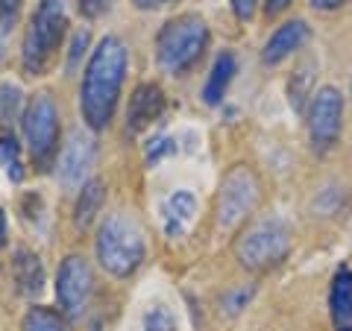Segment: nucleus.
Returning <instances> with one entry per match:
<instances>
[{
	"label": "nucleus",
	"instance_id": "nucleus-1",
	"mask_svg": "<svg viewBox=\"0 0 352 331\" xmlns=\"http://www.w3.org/2000/svg\"><path fill=\"white\" fill-rule=\"evenodd\" d=\"M126 65H129L126 44L118 36H106L94 47L80 88V109L88 129L100 132L112 124L120 100V88H124L126 80Z\"/></svg>",
	"mask_w": 352,
	"mask_h": 331
},
{
	"label": "nucleus",
	"instance_id": "nucleus-2",
	"mask_svg": "<svg viewBox=\"0 0 352 331\" xmlns=\"http://www.w3.org/2000/svg\"><path fill=\"white\" fill-rule=\"evenodd\" d=\"M147 255V244H144V231L126 214H112L103 220L100 231H97V261L106 273L126 279L132 275L141 261Z\"/></svg>",
	"mask_w": 352,
	"mask_h": 331
},
{
	"label": "nucleus",
	"instance_id": "nucleus-3",
	"mask_svg": "<svg viewBox=\"0 0 352 331\" xmlns=\"http://www.w3.org/2000/svg\"><path fill=\"white\" fill-rule=\"evenodd\" d=\"M206 47H208V27L194 12L170 18L159 30V38H156V56L162 71H168L173 76L194 68L206 53Z\"/></svg>",
	"mask_w": 352,
	"mask_h": 331
},
{
	"label": "nucleus",
	"instance_id": "nucleus-4",
	"mask_svg": "<svg viewBox=\"0 0 352 331\" xmlns=\"http://www.w3.org/2000/svg\"><path fill=\"white\" fill-rule=\"evenodd\" d=\"M65 3L68 0H41L38 3L24 36V53H21L27 73L38 76L56 59L65 32H68V9H65Z\"/></svg>",
	"mask_w": 352,
	"mask_h": 331
},
{
	"label": "nucleus",
	"instance_id": "nucleus-5",
	"mask_svg": "<svg viewBox=\"0 0 352 331\" xmlns=\"http://www.w3.org/2000/svg\"><path fill=\"white\" fill-rule=\"evenodd\" d=\"M294 231L288 220L282 217H264L252 223L235 244V255L247 270H270L291 252Z\"/></svg>",
	"mask_w": 352,
	"mask_h": 331
},
{
	"label": "nucleus",
	"instance_id": "nucleus-6",
	"mask_svg": "<svg viewBox=\"0 0 352 331\" xmlns=\"http://www.w3.org/2000/svg\"><path fill=\"white\" fill-rule=\"evenodd\" d=\"M261 200V182L247 164H235L223 176L217 194V226L223 231L238 229L244 220L258 208Z\"/></svg>",
	"mask_w": 352,
	"mask_h": 331
},
{
	"label": "nucleus",
	"instance_id": "nucleus-7",
	"mask_svg": "<svg viewBox=\"0 0 352 331\" xmlns=\"http://www.w3.org/2000/svg\"><path fill=\"white\" fill-rule=\"evenodd\" d=\"M24 138L38 170H47L59 159V109L50 94L32 97L24 112Z\"/></svg>",
	"mask_w": 352,
	"mask_h": 331
},
{
	"label": "nucleus",
	"instance_id": "nucleus-8",
	"mask_svg": "<svg viewBox=\"0 0 352 331\" xmlns=\"http://www.w3.org/2000/svg\"><path fill=\"white\" fill-rule=\"evenodd\" d=\"M344 129V97L338 88L323 85L320 91L311 94V106H308V135H311V147L317 152H329Z\"/></svg>",
	"mask_w": 352,
	"mask_h": 331
},
{
	"label": "nucleus",
	"instance_id": "nucleus-9",
	"mask_svg": "<svg viewBox=\"0 0 352 331\" xmlns=\"http://www.w3.org/2000/svg\"><path fill=\"white\" fill-rule=\"evenodd\" d=\"M94 293V275L82 255H68L56 275V296L68 317H80Z\"/></svg>",
	"mask_w": 352,
	"mask_h": 331
},
{
	"label": "nucleus",
	"instance_id": "nucleus-10",
	"mask_svg": "<svg viewBox=\"0 0 352 331\" xmlns=\"http://www.w3.org/2000/svg\"><path fill=\"white\" fill-rule=\"evenodd\" d=\"M94 161H97V144L85 135L82 129H74L68 144H65L62 152H59V161H56L62 185H68V187L85 185V176L91 173Z\"/></svg>",
	"mask_w": 352,
	"mask_h": 331
},
{
	"label": "nucleus",
	"instance_id": "nucleus-11",
	"mask_svg": "<svg viewBox=\"0 0 352 331\" xmlns=\"http://www.w3.org/2000/svg\"><path fill=\"white\" fill-rule=\"evenodd\" d=\"M164 112V91L156 82H141L129 97L126 106V132L129 135H141L144 129L153 126V120H159Z\"/></svg>",
	"mask_w": 352,
	"mask_h": 331
},
{
	"label": "nucleus",
	"instance_id": "nucleus-12",
	"mask_svg": "<svg viewBox=\"0 0 352 331\" xmlns=\"http://www.w3.org/2000/svg\"><path fill=\"white\" fill-rule=\"evenodd\" d=\"M308 24L305 21H288V24H282L273 36L267 38V44H264V53H261V59L264 65H279L282 59H288L294 50H300L302 44L308 41Z\"/></svg>",
	"mask_w": 352,
	"mask_h": 331
},
{
	"label": "nucleus",
	"instance_id": "nucleus-13",
	"mask_svg": "<svg viewBox=\"0 0 352 331\" xmlns=\"http://www.w3.org/2000/svg\"><path fill=\"white\" fill-rule=\"evenodd\" d=\"M329 314L335 331H352V270L340 267L329 290Z\"/></svg>",
	"mask_w": 352,
	"mask_h": 331
},
{
	"label": "nucleus",
	"instance_id": "nucleus-14",
	"mask_svg": "<svg viewBox=\"0 0 352 331\" xmlns=\"http://www.w3.org/2000/svg\"><path fill=\"white\" fill-rule=\"evenodd\" d=\"M197 214V196L191 191H176L170 194L162 205V217H164V231L170 238H182L188 226L194 223Z\"/></svg>",
	"mask_w": 352,
	"mask_h": 331
},
{
	"label": "nucleus",
	"instance_id": "nucleus-15",
	"mask_svg": "<svg viewBox=\"0 0 352 331\" xmlns=\"http://www.w3.org/2000/svg\"><path fill=\"white\" fill-rule=\"evenodd\" d=\"M12 279L18 284V290L24 296H38L44 290V267L41 258L30 249H18L12 261Z\"/></svg>",
	"mask_w": 352,
	"mask_h": 331
},
{
	"label": "nucleus",
	"instance_id": "nucleus-16",
	"mask_svg": "<svg viewBox=\"0 0 352 331\" xmlns=\"http://www.w3.org/2000/svg\"><path fill=\"white\" fill-rule=\"evenodd\" d=\"M235 73H238V59H235V53H220V56L214 59L212 65V73H208V80H206V88H203V100L208 106H217L220 100L226 97V88L229 82L235 80Z\"/></svg>",
	"mask_w": 352,
	"mask_h": 331
},
{
	"label": "nucleus",
	"instance_id": "nucleus-17",
	"mask_svg": "<svg viewBox=\"0 0 352 331\" xmlns=\"http://www.w3.org/2000/svg\"><path fill=\"white\" fill-rule=\"evenodd\" d=\"M106 203V182L103 179H88L82 185L80 196H76V208H74V223L76 229H88L100 214V208Z\"/></svg>",
	"mask_w": 352,
	"mask_h": 331
},
{
	"label": "nucleus",
	"instance_id": "nucleus-18",
	"mask_svg": "<svg viewBox=\"0 0 352 331\" xmlns=\"http://www.w3.org/2000/svg\"><path fill=\"white\" fill-rule=\"evenodd\" d=\"M24 91L15 82L0 85V132H12V126L24 117Z\"/></svg>",
	"mask_w": 352,
	"mask_h": 331
},
{
	"label": "nucleus",
	"instance_id": "nucleus-19",
	"mask_svg": "<svg viewBox=\"0 0 352 331\" xmlns=\"http://www.w3.org/2000/svg\"><path fill=\"white\" fill-rule=\"evenodd\" d=\"M24 331H68V323L65 317L50 311V308H32V311L24 317Z\"/></svg>",
	"mask_w": 352,
	"mask_h": 331
},
{
	"label": "nucleus",
	"instance_id": "nucleus-20",
	"mask_svg": "<svg viewBox=\"0 0 352 331\" xmlns=\"http://www.w3.org/2000/svg\"><path fill=\"white\" fill-rule=\"evenodd\" d=\"M0 161H3V168H6L12 182L24 179V170H21V150H18V141L12 135L0 138Z\"/></svg>",
	"mask_w": 352,
	"mask_h": 331
},
{
	"label": "nucleus",
	"instance_id": "nucleus-21",
	"mask_svg": "<svg viewBox=\"0 0 352 331\" xmlns=\"http://www.w3.org/2000/svg\"><path fill=\"white\" fill-rule=\"evenodd\" d=\"M144 331H176V319L168 308L156 305L153 311L144 314Z\"/></svg>",
	"mask_w": 352,
	"mask_h": 331
},
{
	"label": "nucleus",
	"instance_id": "nucleus-22",
	"mask_svg": "<svg viewBox=\"0 0 352 331\" xmlns=\"http://www.w3.org/2000/svg\"><path fill=\"white\" fill-rule=\"evenodd\" d=\"M21 6H24V0H0V30L3 32H9L15 27Z\"/></svg>",
	"mask_w": 352,
	"mask_h": 331
},
{
	"label": "nucleus",
	"instance_id": "nucleus-23",
	"mask_svg": "<svg viewBox=\"0 0 352 331\" xmlns=\"http://www.w3.org/2000/svg\"><path fill=\"white\" fill-rule=\"evenodd\" d=\"M88 41H91V36H88V30H80V32L74 36V41H71V56H68V71H74L76 65H80L82 53L88 50Z\"/></svg>",
	"mask_w": 352,
	"mask_h": 331
},
{
	"label": "nucleus",
	"instance_id": "nucleus-24",
	"mask_svg": "<svg viewBox=\"0 0 352 331\" xmlns=\"http://www.w3.org/2000/svg\"><path fill=\"white\" fill-rule=\"evenodd\" d=\"M115 6V0H80V12L85 18H100Z\"/></svg>",
	"mask_w": 352,
	"mask_h": 331
},
{
	"label": "nucleus",
	"instance_id": "nucleus-25",
	"mask_svg": "<svg viewBox=\"0 0 352 331\" xmlns=\"http://www.w3.org/2000/svg\"><path fill=\"white\" fill-rule=\"evenodd\" d=\"M170 152H176V144L170 138H159V141H153V144L147 147V161L150 164H156L159 159H164V156H170Z\"/></svg>",
	"mask_w": 352,
	"mask_h": 331
},
{
	"label": "nucleus",
	"instance_id": "nucleus-26",
	"mask_svg": "<svg viewBox=\"0 0 352 331\" xmlns=\"http://www.w3.org/2000/svg\"><path fill=\"white\" fill-rule=\"evenodd\" d=\"M250 296H252V288H250V290L244 288V290L229 293V296H226V311H229V314H238L241 308H244V305L250 302Z\"/></svg>",
	"mask_w": 352,
	"mask_h": 331
},
{
	"label": "nucleus",
	"instance_id": "nucleus-27",
	"mask_svg": "<svg viewBox=\"0 0 352 331\" xmlns=\"http://www.w3.org/2000/svg\"><path fill=\"white\" fill-rule=\"evenodd\" d=\"M256 6H258V0H232V12L238 21H250L256 15Z\"/></svg>",
	"mask_w": 352,
	"mask_h": 331
},
{
	"label": "nucleus",
	"instance_id": "nucleus-28",
	"mask_svg": "<svg viewBox=\"0 0 352 331\" xmlns=\"http://www.w3.org/2000/svg\"><path fill=\"white\" fill-rule=\"evenodd\" d=\"M314 9H320V12H332V9H340V6H346L349 0H308Z\"/></svg>",
	"mask_w": 352,
	"mask_h": 331
},
{
	"label": "nucleus",
	"instance_id": "nucleus-29",
	"mask_svg": "<svg viewBox=\"0 0 352 331\" xmlns=\"http://www.w3.org/2000/svg\"><path fill=\"white\" fill-rule=\"evenodd\" d=\"M291 0H267V15H279L282 9H288Z\"/></svg>",
	"mask_w": 352,
	"mask_h": 331
},
{
	"label": "nucleus",
	"instance_id": "nucleus-30",
	"mask_svg": "<svg viewBox=\"0 0 352 331\" xmlns=\"http://www.w3.org/2000/svg\"><path fill=\"white\" fill-rule=\"evenodd\" d=\"M138 9H159V6H164V3H170V0H132Z\"/></svg>",
	"mask_w": 352,
	"mask_h": 331
},
{
	"label": "nucleus",
	"instance_id": "nucleus-31",
	"mask_svg": "<svg viewBox=\"0 0 352 331\" xmlns=\"http://www.w3.org/2000/svg\"><path fill=\"white\" fill-rule=\"evenodd\" d=\"M3 244H6V214L0 208V249H3Z\"/></svg>",
	"mask_w": 352,
	"mask_h": 331
}]
</instances>
